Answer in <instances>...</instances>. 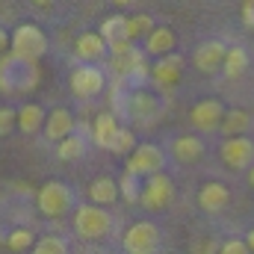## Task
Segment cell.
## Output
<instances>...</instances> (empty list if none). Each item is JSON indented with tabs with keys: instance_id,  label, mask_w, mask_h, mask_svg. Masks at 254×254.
Listing matches in <instances>:
<instances>
[{
	"instance_id": "484cf974",
	"label": "cell",
	"mask_w": 254,
	"mask_h": 254,
	"mask_svg": "<svg viewBox=\"0 0 254 254\" xmlns=\"http://www.w3.org/2000/svg\"><path fill=\"white\" fill-rule=\"evenodd\" d=\"M36 246V234L30 228H15L9 237H6V249L9 252H27Z\"/></svg>"
},
{
	"instance_id": "9a60e30c",
	"label": "cell",
	"mask_w": 254,
	"mask_h": 254,
	"mask_svg": "<svg viewBox=\"0 0 254 254\" xmlns=\"http://www.w3.org/2000/svg\"><path fill=\"white\" fill-rule=\"evenodd\" d=\"M107 54H110V45H107V39H104L101 33H83V36L77 39V57H80L83 63L98 65Z\"/></svg>"
},
{
	"instance_id": "7a4b0ae2",
	"label": "cell",
	"mask_w": 254,
	"mask_h": 254,
	"mask_svg": "<svg viewBox=\"0 0 254 254\" xmlns=\"http://www.w3.org/2000/svg\"><path fill=\"white\" fill-rule=\"evenodd\" d=\"M113 228V216L101 204H80L74 210V231L83 240H101Z\"/></svg>"
},
{
	"instance_id": "2e32d148",
	"label": "cell",
	"mask_w": 254,
	"mask_h": 254,
	"mask_svg": "<svg viewBox=\"0 0 254 254\" xmlns=\"http://www.w3.org/2000/svg\"><path fill=\"white\" fill-rule=\"evenodd\" d=\"M175 45H178V36L169 27H154L145 36V54H151V57H169V54H175Z\"/></svg>"
},
{
	"instance_id": "603a6c76",
	"label": "cell",
	"mask_w": 254,
	"mask_h": 254,
	"mask_svg": "<svg viewBox=\"0 0 254 254\" xmlns=\"http://www.w3.org/2000/svg\"><path fill=\"white\" fill-rule=\"evenodd\" d=\"M246 68H249V54H246L243 48H228V54H225V63H222L225 77L237 80L240 74H246Z\"/></svg>"
},
{
	"instance_id": "d4e9b609",
	"label": "cell",
	"mask_w": 254,
	"mask_h": 254,
	"mask_svg": "<svg viewBox=\"0 0 254 254\" xmlns=\"http://www.w3.org/2000/svg\"><path fill=\"white\" fill-rule=\"evenodd\" d=\"M83 154H86V139L77 136V133L65 136L63 142H57V157L60 160H80Z\"/></svg>"
},
{
	"instance_id": "5b68a950",
	"label": "cell",
	"mask_w": 254,
	"mask_h": 254,
	"mask_svg": "<svg viewBox=\"0 0 254 254\" xmlns=\"http://www.w3.org/2000/svg\"><path fill=\"white\" fill-rule=\"evenodd\" d=\"M172 201H175V184H172L169 175L157 172V175H148V178H145L142 195H139V204H142L145 210L157 213V210H166Z\"/></svg>"
},
{
	"instance_id": "8d00e7d4",
	"label": "cell",
	"mask_w": 254,
	"mask_h": 254,
	"mask_svg": "<svg viewBox=\"0 0 254 254\" xmlns=\"http://www.w3.org/2000/svg\"><path fill=\"white\" fill-rule=\"evenodd\" d=\"M249 184H252V187H254V166H252V169H249Z\"/></svg>"
},
{
	"instance_id": "e0dca14e",
	"label": "cell",
	"mask_w": 254,
	"mask_h": 254,
	"mask_svg": "<svg viewBox=\"0 0 254 254\" xmlns=\"http://www.w3.org/2000/svg\"><path fill=\"white\" fill-rule=\"evenodd\" d=\"M74 133V116L65 110V107H57L48 119H45V136L51 142H63L65 136Z\"/></svg>"
},
{
	"instance_id": "74e56055",
	"label": "cell",
	"mask_w": 254,
	"mask_h": 254,
	"mask_svg": "<svg viewBox=\"0 0 254 254\" xmlns=\"http://www.w3.org/2000/svg\"><path fill=\"white\" fill-rule=\"evenodd\" d=\"M33 3H36V6H48L51 0H33Z\"/></svg>"
},
{
	"instance_id": "f1b7e54d",
	"label": "cell",
	"mask_w": 254,
	"mask_h": 254,
	"mask_svg": "<svg viewBox=\"0 0 254 254\" xmlns=\"http://www.w3.org/2000/svg\"><path fill=\"white\" fill-rule=\"evenodd\" d=\"M119 192H122V198H125V201H139V195H142L139 175L125 172V175H122V181H119Z\"/></svg>"
},
{
	"instance_id": "7402d4cb",
	"label": "cell",
	"mask_w": 254,
	"mask_h": 254,
	"mask_svg": "<svg viewBox=\"0 0 254 254\" xmlns=\"http://www.w3.org/2000/svg\"><path fill=\"white\" fill-rule=\"evenodd\" d=\"M249 125H252V116H249L246 110H225L219 130H222V133L231 139V136H246Z\"/></svg>"
},
{
	"instance_id": "4fadbf2b",
	"label": "cell",
	"mask_w": 254,
	"mask_h": 254,
	"mask_svg": "<svg viewBox=\"0 0 254 254\" xmlns=\"http://www.w3.org/2000/svg\"><path fill=\"white\" fill-rule=\"evenodd\" d=\"M119 133H122L119 119H116L113 113H101V116L95 119V125H92V142H95L98 148H104V151H113Z\"/></svg>"
},
{
	"instance_id": "d6986e66",
	"label": "cell",
	"mask_w": 254,
	"mask_h": 254,
	"mask_svg": "<svg viewBox=\"0 0 254 254\" xmlns=\"http://www.w3.org/2000/svg\"><path fill=\"white\" fill-rule=\"evenodd\" d=\"M154 110H157V101H154V95H148L145 89H133V92L125 98V113L130 116V119L145 122V119L154 116Z\"/></svg>"
},
{
	"instance_id": "9c48e42d",
	"label": "cell",
	"mask_w": 254,
	"mask_h": 254,
	"mask_svg": "<svg viewBox=\"0 0 254 254\" xmlns=\"http://www.w3.org/2000/svg\"><path fill=\"white\" fill-rule=\"evenodd\" d=\"M219 154H222V163H225L228 169H252L254 142L249 136H231V139L222 142Z\"/></svg>"
},
{
	"instance_id": "30bf717a",
	"label": "cell",
	"mask_w": 254,
	"mask_h": 254,
	"mask_svg": "<svg viewBox=\"0 0 254 254\" xmlns=\"http://www.w3.org/2000/svg\"><path fill=\"white\" fill-rule=\"evenodd\" d=\"M222 116H225L222 101H219V98H204V101H198V104L192 107L190 122L198 127V130L210 133V130H219V125H222Z\"/></svg>"
},
{
	"instance_id": "cb8c5ba5",
	"label": "cell",
	"mask_w": 254,
	"mask_h": 254,
	"mask_svg": "<svg viewBox=\"0 0 254 254\" xmlns=\"http://www.w3.org/2000/svg\"><path fill=\"white\" fill-rule=\"evenodd\" d=\"M98 33L107 39V45L127 39V15H110V18H104V24H101Z\"/></svg>"
},
{
	"instance_id": "1f68e13d",
	"label": "cell",
	"mask_w": 254,
	"mask_h": 254,
	"mask_svg": "<svg viewBox=\"0 0 254 254\" xmlns=\"http://www.w3.org/2000/svg\"><path fill=\"white\" fill-rule=\"evenodd\" d=\"M219 254H252V252H249L246 240H225L222 249H219Z\"/></svg>"
},
{
	"instance_id": "83f0119b",
	"label": "cell",
	"mask_w": 254,
	"mask_h": 254,
	"mask_svg": "<svg viewBox=\"0 0 254 254\" xmlns=\"http://www.w3.org/2000/svg\"><path fill=\"white\" fill-rule=\"evenodd\" d=\"M30 254H68V243L63 237H42V240H36Z\"/></svg>"
},
{
	"instance_id": "d6a6232c",
	"label": "cell",
	"mask_w": 254,
	"mask_h": 254,
	"mask_svg": "<svg viewBox=\"0 0 254 254\" xmlns=\"http://www.w3.org/2000/svg\"><path fill=\"white\" fill-rule=\"evenodd\" d=\"M243 21H246V27L254 30V0H246L243 3Z\"/></svg>"
},
{
	"instance_id": "277c9868",
	"label": "cell",
	"mask_w": 254,
	"mask_h": 254,
	"mask_svg": "<svg viewBox=\"0 0 254 254\" xmlns=\"http://www.w3.org/2000/svg\"><path fill=\"white\" fill-rule=\"evenodd\" d=\"M15 57H24V60H33L39 63L48 51V36L42 33V27L36 24H18L12 30V48H9Z\"/></svg>"
},
{
	"instance_id": "4316f807",
	"label": "cell",
	"mask_w": 254,
	"mask_h": 254,
	"mask_svg": "<svg viewBox=\"0 0 254 254\" xmlns=\"http://www.w3.org/2000/svg\"><path fill=\"white\" fill-rule=\"evenodd\" d=\"M154 30V21L151 15H127V39L136 42L139 36H148Z\"/></svg>"
},
{
	"instance_id": "ac0fdd59",
	"label": "cell",
	"mask_w": 254,
	"mask_h": 254,
	"mask_svg": "<svg viewBox=\"0 0 254 254\" xmlns=\"http://www.w3.org/2000/svg\"><path fill=\"white\" fill-rule=\"evenodd\" d=\"M172 157L181 163V166H192L204 157V142L198 136H178L172 142Z\"/></svg>"
},
{
	"instance_id": "8992f818",
	"label": "cell",
	"mask_w": 254,
	"mask_h": 254,
	"mask_svg": "<svg viewBox=\"0 0 254 254\" xmlns=\"http://www.w3.org/2000/svg\"><path fill=\"white\" fill-rule=\"evenodd\" d=\"M163 166H166V154H163V148H157V145H151V142H142V145H136L133 154L127 157L125 172L139 175V178H148V175L163 172Z\"/></svg>"
},
{
	"instance_id": "f546056e",
	"label": "cell",
	"mask_w": 254,
	"mask_h": 254,
	"mask_svg": "<svg viewBox=\"0 0 254 254\" xmlns=\"http://www.w3.org/2000/svg\"><path fill=\"white\" fill-rule=\"evenodd\" d=\"M133 148H136V136H133V130L122 127V133H119V139H116L113 154H125V157H130V154H133Z\"/></svg>"
},
{
	"instance_id": "d590c367",
	"label": "cell",
	"mask_w": 254,
	"mask_h": 254,
	"mask_svg": "<svg viewBox=\"0 0 254 254\" xmlns=\"http://www.w3.org/2000/svg\"><path fill=\"white\" fill-rule=\"evenodd\" d=\"M113 3H116V6H130L133 0H113Z\"/></svg>"
},
{
	"instance_id": "ba28073f",
	"label": "cell",
	"mask_w": 254,
	"mask_h": 254,
	"mask_svg": "<svg viewBox=\"0 0 254 254\" xmlns=\"http://www.w3.org/2000/svg\"><path fill=\"white\" fill-rule=\"evenodd\" d=\"M122 246L127 254H154L160 249V228L154 222H136L127 228Z\"/></svg>"
},
{
	"instance_id": "836d02e7",
	"label": "cell",
	"mask_w": 254,
	"mask_h": 254,
	"mask_svg": "<svg viewBox=\"0 0 254 254\" xmlns=\"http://www.w3.org/2000/svg\"><path fill=\"white\" fill-rule=\"evenodd\" d=\"M9 48H12V33L0 30V57H3V51H9Z\"/></svg>"
},
{
	"instance_id": "ffe728a7",
	"label": "cell",
	"mask_w": 254,
	"mask_h": 254,
	"mask_svg": "<svg viewBox=\"0 0 254 254\" xmlns=\"http://www.w3.org/2000/svg\"><path fill=\"white\" fill-rule=\"evenodd\" d=\"M89 198H92V204L107 207V204H116V198H122V192H119V184H116L113 178L104 175V178H95V181H92Z\"/></svg>"
},
{
	"instance_id": "4dcf8cb0",
	"label": "cell",
	"mask_w": 254,
	"mask_h": 254,
	"mask_svg": "<svg viewBox=\"0 0 254 254\" xmlns=\"http://www.w3.org/2000/svg\"><path fill=\"white\" fill-rule=\"evenodd\" d=\"M15 127H18V110L0 107V136H9Z\"/></svg>"
},
{
	"instance_id": "6da1fadb",
	"label": "cell",
	"mask_w": 254,
	"mask_h": 254,
	"mask_svg": "<svg viewBox=\"0 0 254 254\" xmlns=\"http://www.w3.org/2000/svg\"><path fill=\"white\" fill-rule=\"evenodd\" d=\"M42 80V71L39 63L33 60H24V57H15V54H6L0 57V92L3 95H24V92H33Z\"/></svg>"
},
{
	"instance_id": "8fae6325",
	"label": "cell",
	"mask_w": 254,
	"mask_h": 254,
	"mask_svg": "<svg viewBox=\"0 0 254 254\" xmlns=\"http://www.w3.org/2000/svg\"><path fill=\"white\" fill-rule=\"evenodd\" d=\"M225 54H228V48H225L219 39H210V42H204V45L195 48L192 65H195L201 74H216V71L222 68V63H225Z\"/></svg>"
},
{
	"instance_id": "7c38bea8",
	"label": "cell",
	"mask_w": 254,
	"mask_h": 254,
	"mask_svg": "<svg viewBox=\"0 0 254 254\" xmlns=\"http://www.w3.org/2000/svg\"><path fill=\"white\" fill-rule=\"evenodd\" d=\"M181 71H184V57L169 54V57H160L157 63L151 65V80H154L160 89H172V86H178Z\"/></svg>"
},
{
	"instance_id": "e575fe53",
	"label": "cell",
	"mask_w": 254,
	"mask_h": 254,
	"mask_svg": "<svg viewBox=\"0 0 254 254\" xmlns=\"http://www.w3.org/2000/svg\"><path fill=\"white\" fill-rule=\"evenodd\" d=\"M246 246H249V252L254 254V228L249 231V237H246Z\"/></svg>"
},
{
	"instance_id": "44dd1931",
	"label": "cell",
	"mask_w": 254,
	"mask_h": 254,
	"mask_svg": "<svg viewBox=\"0 0 254 254\" xmlns=\"http://www.w3.org/2000/svg\"><path fill=\"white\" fill-rule=\"evenodd\" d=\"M18 127H21V133H27V136L39 133V130L45 127V110H42L39 104H24V107L18 110Z\"/></svg>"
},
{
	"instance_id": "52a82bcc",
	"label": "cell",
	"mask_w": 254,
	"mask_h": 254,
	"mask_svg": "<svg viewBox=\"0 0 254 254\" xmlns=\"http://www.w3.org/2000/svg\"><path fill=\"white\" fill-rule=\"evenodd\" d=\"M68 83H71V92H74L77 98L89 101V98H95V95L104 92L107 77H104V71H101L95 63H83V65H77V68L71 71Z\"/></svg>"
},
{
	"instance_id": "5bb4252c",
	"label": "cell",
	"mask_w": 254,
	"mask_h": 254,
	"mask_svg": "<svg viewBox=\"0 0 254 254\" xmlns=\"http://www.w3.org/2000/svg\"><path fill=\"white\" fill-rule=\"evenodd\" d=\"M228 201H231V190L222 181H210L198 190V207L204 213H219L228 207Z\"/></svg>"
},
{
	"instance_id": "3957f363",
	"label": "cell",
	"mask_w": 254,
	"mask_h": 254,
	"mask_svg": "<svg viewBox=\"0 0 254 254\" xmlns=\"http://www.w3.org/2000/svg\"><path fill=\"white\" fill-rule=\"evenodd\" d=\"M36 204H39V213L42 216L60 219V216H65L74 207V192L63 181H48L42 190L36 192Z\"/></svg>"
}]
</instances>
